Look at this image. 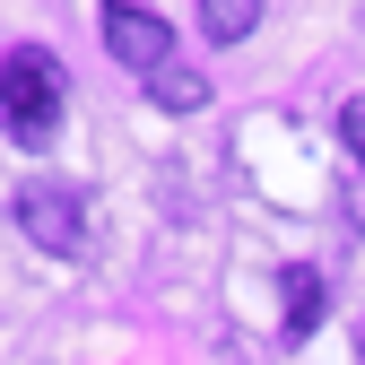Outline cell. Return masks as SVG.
I'll list each match as a JSON object with an SVG mask.
<instances>
[{"label": "cell", "mask_w": 365, "mask_h": 365, "mask_svg": "<svg viewBox=\"0 0 365 365\" xmlns=\"http://www.w3.org/2000/svg\"><path fill=\"white\" fill-rule=\"evenodd\" d=\"M61 96H70V78H61V61L43 53V43H18V53L0 61V113H9V130L26 148H43L61 130Z\"/></svg>", "instance_id": "1"}, {"label": "cell", "mask_w": 365, "mask_h": 365, "mask_svg": "<svg viewBox=\"0 0 365 365\" xmlns=\"http://www.w3.org/2000/svg\"><path fill=\"white\" fill-rule=\"evenodd\" d=\"M18 226L43 244V252H87V192L78 182H26L18 192Z\"/></svg>", "instance_id": "2"}, {"label": "cell", "mask_w": 365, "mask_h": 365, "mask_svg": "<svg viewBox=\"0 0 365 365\" xmlns=\"http://www.w3.org/2000/svg\"><path fill=\"white\" fill-rule=\"evenodd\" d=\"M96 35H105V53H113V61H130L140 78H157V70L174 61V26H165L157 9H130V0H105Z\"/></svg>", "instance_id": "3"}, {"label": "cell", "mask_w": 365, "mask_h": 365, "mask_svg": "<svg viewBox=\"0 0 365 365\" xmlns=\"http://www.w3.org/2000/svg\"><path fill=\"white\" fill-rule=\"evenodd\" d=\"M148 96H157L165 113H200V105H209V78H200L192 61H165V70L148 78Z\"/></svg>", "instance_id": "4"}, {"label": "cell", "mask_w": 365, "mask_h": 365, "mask_svg": "<svg viewBox=\"0 0 365 365\" xmlns=\"http://www.w3.org/2000/svg\"><path fill=\"white\" fill-rule=\"evenodd\" d=\"M279 296H287V339H304V331H322V279H313V269H287L279 279Z\"/></svg>", "instance_id": "5"}, {"label": "cell", "mask_w": 365, "mask_h": 365, "mask_svg": "<svg viewBox=\"0 0 365 365\" xmlns=\"http://www.w3.org/2000/svg\"><path fill=\"white\" fill-rule=\"evenodd\" d=\"M252 18H261V0H200V26H209L217 43H244Z\"/></svg>", "instance_id": "6"}, {"label": "cell", "mask_w": 365, "mask_h": 365, "mask_svg": "<svg viewBox=\"0 0 365 365\" xmlns=\"http://www.w3.org/2000/svg\"><path fill=\"white\" fill-rule=\"evenodd\" d=\"M339 130H348V148H356V157H365V96H356V105H348V113H339Z\"/></svg>", "instance_id": "7"}, {"label": "cell", "mask_w": 365, "mask_h": 365, "mask_svg": "<svg viewBox=\"0 0 365 365\" xmlns=\"http://www.w3.org/2000/svg\"><path fill=\"white\" fill-rule=\"evenodd\" d=\"M356 348H365V339H356Z\"/></svg>", "instance_id": "8"}]
</instances>
